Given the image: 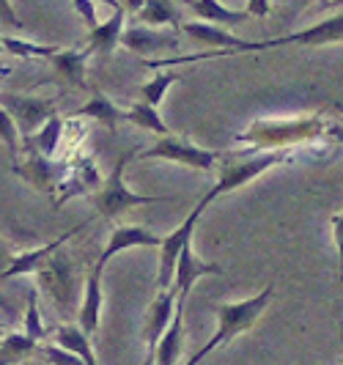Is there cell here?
<instances>
[{
  "label": "cell",
  "mask_w": 343,
  "mask_h": 365,
  "mask_svg": "<svg viewBox=\"0 0 343 365\" xmlns=\"http://www.w3.org/2000/svg\"><path fill=\"white\" fill-rule=\"evenodd\" d=\"M176 305H179V294H176V289L157 292V297L151 299L148 313H145V327H143V338H145V360H143V365L154 363L157 346H160V341L165 338V332L170 329L173 319H176Z\"/></svg>",
  "instance_id": "9c48e42d"
},
{
  "label": "cell",
  "mask_w": 343,
  "mask_h": 365,
  "mask_svg": "<svg viewBox=\"0 0 343 365\" xmlns=\"http://www.w3.org/2000/svg\"><path fill=\"white\" fill-rule=\"evenodd\" d=\"M173 83H179V74L176 72H160L154 80H148V83L140 86V102L151 105V108H157V105L165 99V93H168V88H170Z\"/></svg>",
  "instance_id": "83f0119b"
},
{
  "label": "cell",
  "mask_w": 343,
  "mask_h": 365,
  "mask_svg": "<svg viewBox=\"0 0 343 365\" xmlns=\"http://www.w3.org/2000/svg\"><path fill=\"white\" fill-rule=\"evenodd\" d=\"M39 289L53 297V302L63 311H72L74 299H77V274H74L72 258L63 250H58L41 269L36 272Z\"/></svg>",
  "instance_id": "52a82bcc"
},
{
  "label": "cell",
  "mask_w": 343,
  "mask_h": 365,
  "mask_svg": "<svg viewBox=\"0 0 343 365\" xmlns=\"http://www.w3.org/2000/svg\"><path fill=\"white\" fill-rule=\"evenodd\" d=\"M3 47H6V53H14L19 58H53L63 50L58 44H34V41H22L9 34H3Z\"/></svg>",
  "instance_id": "4316f807"
},
{
  "label": "cell",
  "mask_w": 343,
  "mask_h": 365,
  "mask_svg": "<svg viewBox=\"0 0 343 365\" xmlns=\"http://www.w3.org/2000/svg\"><path fill=\"white\" fill-rule=\"evenodd\" d=\"M127 121L135 124V127L145 129V132H154V135H160V138H168V135H170V129H168V124L163 121L160 110L145 105V102H138V105H132V108L127 110Z\"/></svg>",
  "instance_id": "484cf974"
},
{
  "label": "cell",
  "mask_w": 343,
  "mask_h": 365,
  "mask_svg": "<svg viewBox=\"0 0 343 365\" xmlns=\"http://www.w3.org/2000/svg\"><path fill=\"white\" fill-rule=\"evenodd\" d=\"M113 17L102 19V25L96 31H88V53L93 55H110L116 50V44H121L124 38V19H127V9L121 3H110Z\"/></svg>",
  "instance_id": "2e32d148"
},
{
  "label": "cell",
  "mask_w": 343,
  "mask_h": 365,
  "mask_svg": "<svg viewBox=\"0 0 343 365\" xmlns=\"http://www.w3.org/2000/svg\"><path fill=\"white\" fill-rule=\"evenodd\" d=\"M163 239L157 237L151 228H143V225H121L116 228L108 239V247L102 250V256L96 258L102 267L108 264L113 256L124 253V250H135V247H163Z\"/></svg>",
  "instance_id": "7c38bea8"
},
{
  "label": "cell",
  "mask_w": 343,
  "mask_h": 365,
  "mask_svg": "<svg viewBox=\"0 0 343 365\" xmlns=\"http://www.w3.org/2000/svg\"><path fill=\"white\" fill-rule=\"evenodd\" d=\"M341 365H343V327H341Z\"/></svg>",
  "instance_id": "d590c367"
},
{
  "label": "cell",
  "mask_w": 343,
  "mask_h": 365,
  "mask_svg": "<svg viewBox=\"0 0 343 365\" xmlns=\"http://www.w3.org/2000/svg\"><path fill=\"white\" fill-rule=\"evenodd\" d=\"M77 115L93 118V121L105 124L110 132H116V127H118L121 121H127V110H118L110 99H105V96H93L91 102H86L83 108L77 110Z\"/></svg>",
  "instance_id": "603a6c76"
},
{
  "label": "cell",
  "mask_w": 343,
  "mask_h": 365,
  "mask_svg": "<svg viewBox=\"0 0 343 365\" xmlns=\"http://www.w3.org/2000/svg\"><path fill=\"white\" fill-rule=\"evenodd\" d=\"M53 344L66 351L77 354L80 360H86L88 365H99L96 363V354H93V346H91V335L80 324H63V327L53 329Z\"/></svg>",
  "instance_id": "d6986e66"
},
{
  "label": "cell",
  "mask_w": 343,
  "mask_h": 365,
  "mask_svg": "<svg viewBox=\"0 0 343 365\" xmlns=\"http://www.w3.org/2000/svg\"><path fill=\"white\" fill-rule=\"evenodd\" d=\"M88 47L86 50H61L50 58L58 80H63L72 88H86V63H88Z\"/></svg>",
  "instance_id": "e0dca14e"
},
{
  "label": "cell",
  "mask_w": 343,
  "mask_h": 365,
  "mask_svg": "<svg viewBox=\"0 0 343 365\" xmlns=\"http://www.w3.org/2000/svg\"><path fill=\"white\" fill-rule=\"evenodd\" d=\"M39 357H41L47 365H88L86 360H80L77 354H72V351H66V349H61V346H55V344H41Z\"/></svg>",
  "instance_id": "4dcf8cb0"
},
{
  "label": "cell",
  "mask_w": 343,
  "mask_h": 365,
  "mask_svg": "<svg viewBox=\"0 0 343 365\" xmlns=\"http://www.w3.org/2000/svg\"><path fill=\"white\" fill-rule=\"evenodd\" d=\"M0 124H3V143L11 148V154H25V138L19 132L17 121L11 118V113H0Z\"/></svg>",
  "instance_id": "f546056e"
},
{
  "label": "cell",
  "mask_w": 343,
  "mask_h": 365,
  "mask_svg": "<svg viewBox=\"0 0 343 365\" xmlns=\"http://www.w3.org/2000/svg\"><path fill=\"white\" fill-rule=\"evenodd\" d=\"M140 160H165V163L184 165V168H193V170H212L222 160V154L209 151V148H198L195 143L181 140L176 135H168V138H160L154 146L145 148Z\"/></svg>",
  "instance_id": "8992f818"
},
{
  "label": "cell",
  "mask_w": 343,
  "mask_h": 365,
  "mask_svg": "<svg viewBox=\"0 0 343 365\" xmlns=\"http://www.w3.org/2000/svg\"><path fill=\"white\" fill-rule=\"evenodd\" d=\"M225 269L220 267V264H209V261H203V258L195 256V250H193V242L184 247V253L179 258V267H176V283H173V289L179 294V302L187 305V297L193 292V286H195V280L203 277V274H222Z\"/></svg>",
  "instance_id": "9a60e30c"
},
{
  "label": "cell",
  "mask_w": 343,
  "mask_h": 365,
  "mask_svg": "<svg viewBox=\"0 0 343 365\" xmlns=\"http://www.w3.org/2000/svg\"><path fill=\"white\" fill-rule=\"evenodd\" d=\"M329 135H332L338 143H343V127H332V129H329Z\"/></svg>",
  "instance_id": "e575fe53"
},
{
  "label": "cell",
  "mask_w": 343,
  "mask_h": 365,
  "mask_svg": "<svg viewBox=\"0 0 343 365\" xmlns=\"http://www.w3.org/2000/svg\"><path fill=\"white\" fill-rule=\"evenodd\" d=\"M343 41V11L335 17H327L316 25H310L305 31H297L289 36L270 38V41H245L239 53H261V50H272V47H283V44H305V47H324V44H335Z\"/></svg>",
  "instance_id": "ba28073f"
},
{
  "label": "cell",
  "mask_w": 343,
  "mask_h": 365,
  "mask_svg": "<svg viewBox=\"0 0 343 365\" xmlns=\"http://www.w3.org/2000/svg\"><path fill=\"white\" fill-rule=\"evenodd\" d=\"M291 160H294V154H291L289 148H280V151H264V154H253V151H247V157H242V160H228V163H222L220 173H217L215 187H212L203 198L212 203L215 198H222V195L234 192V190H239V187L250 184L253 179H258L261 173H267L270 168H275V165L291 163Z\"/></svg>",
  "instance_id": "3957f363"
},
{
  "label": "cell",
  "mask_w": 343,
  "mask_h": 365,
  "mask_svg": "<svg viewBox=\"0 0 343 365\" xmlns=\"http://www.w3.org/2000/svg\"><path fill=\"white\" fill-rule=\"evenodd\" d=\"M206 206H209V201L200 198V203L184 217V222H181L179 228H173V234H168V237L163 239V247H160V267H157V289H160V292L173 289L179 258H181V253H184V247L193 242L195 225H198V220Z\"/></svg>",
  "instance_id": "5b68a950"
},
{
  "label": "cell",
  "mask_w": 343,
  "mask_h": 365,
  "mask_svg": "<svg viewBox=\"0 0 343 365\" xmlns=\"http://www.w3.org/2000/svg\"><path fill=\"white\" fill-rule=\"evenodd\" d=\"M121 44L138 55H160L170 47H176V36H163V34H154L151 28L145 25H135L124 31Z\"/></svg>",
  "instance_id": "ac0fdd59"
},
{
  "label": "cell",
  "mask_w": 343,
  "mask_h": 365,
  "mask_svg": "<svg viewBox=\"0 0 343 365\" xmlns=\"http://www.w3.org/2000/svg\"><path fill=\"white\" fill-rule=\"evenodd\" d=\"M74 11H80L83 14V19H86V25H88V31H96L99 25H102V19H96V6L93 3H83V0H77L74 3Z\"/></svg>",
  "instance_id": "1f68e13d"
},
{
  "label": "cell",
  "mask_w": 343,
  "mask_h": 365,
  "mask_svg": "<svg viewBox=\"0 0 343 365\" xmlns=\"http://www.w3.org/2000/svg\"><path fill=\"white\" fill-rule=\"evenodd\" d=\"M14 173L22 176L25 182H31L41 192H55V184L63 179V168L39 151H28V160L14 165Z\"/></svg>",
  "instance_id": "5bb4252c"
},
{
  "label": "cell",
  "mask_w": 343,
  "mask_h": 365,
  "mask_svg": "<svg viewBox=\"0 0 343 365\" xmlns=\"http://www.w3.org/2000/svg\"><path fill=\"white\" fill-rule=\"evenodd\" d=\"M138 22L145 25V28H157V25H179L184 19L179 17L176 6L165 3V0H148L138 9Z\"/></svg>",
  "instance_id": "cb8c5ba5"
},
{
  "label": "cell",
  "mask_w": 343,
  "mask_h": 365,
  "mask_svg": "<svg viewBox=\"0 0 343 365\" xmlns=\"http://www.w3.org/2000/svg\"><path fill=\"white\" fill-rule=\"evenodd\" d=\"M272 297H275V289L267 286L264 292L250 297V299H239V302H222V305H217L215 308L217 332L198 349V351H195V354H193V357H190V360H187V365H200L217 346H222V344L234 341L236 335L247 332V329L255 324V319L270 308Z\"/></svg>",
  "instance_id": "7a4b0ae2"
},
{
  "label": "cell",
  "mask_w": 343,
  "mask_h": 365,
  "mask_svg": "<svg viewBox=\"0 0 343 365\" xmlns=\"http://www.w3.org/2000/svg\"><path fill=\"white\" fill-rule=\"evenodd\" d=\"M61 132H63V121H61V115H55L53 121H47L41 127V132H36L34 138H25V154L28 151H39V154L53 160L55 148L61 143Z\"/></svg>",
  "instance_id": "d4e9b609"
},
{
  "label": "cell",
  "mask_w": 343,
  "mask_h": 365,
  "mask_svg": "<svg viewBox=\"0 0 343 365\" xmlns=\"http://www.w3.org/2000/svg\"><path fill=\"white\" fill-rule=\"evenodd\" d=\"M80 231H83V225H74L72 231H66L63 237H58V239H53V242H47V245H41V247H34V250H28V253H22V256L11 258L9 267L3 269V280H11V277H17V274H28V272L36 274L39 269H41L58 250H63V245H66L74 234H80Z\"/></svg>",
  "instance_id": "8fae6325"
},
{
  "label": "cell",
  "mask_w": 343,
  "mask_h": 365,
  "mask_svg": "<svg viewBox=\"0 0 343 365\" xmlns=\"http://www.w3.org/2000/svg\"><path fill=\"white\" fill-rule=\"evenodd\" d=\"M102 272L105 267L96 261L91 267L88 277H86V289H83V302H80V327L88 335H93L99 329V316H102V305H105V294H102Z\"/></svg>",
  "instance_id": "4fadbf2b"
},
{
  "label": "cell",
  "mask_w": 343,
  "mask_h": 365,
  "mask_svg": "<svg viewBox=\"0 0 343 365\" xmlns=\"http://www.w3.org/2000/svg\"><path fill=\"white\" fill-rule=\"evenodd\" d=\"M195 17H200L206 25H236L242 19H247V11H234V9H225L215 0H187L184 3Z\"/></svg>",
  "instance_id": "7402d4cb"
},
{
  "label": "cell",
  "mask_w": 343,
  "mask_h": 365,
  "mask_svg": "<svg viewBox=\"0 0 343 365\" xmlns=\"http://www.w3.org/2000/svg\"><path fill=\"white\" fill-rule=\"evenodd\" d=\"M329 124L322 115H305V118H261L253 121L250 127L236 132V143L250 146L255 151H280V148L300 146V143H310L322 135H329Z\"/></svg>",
  "instance_id": "6da1fadb"
},
{
  "label": "cell",
  "mask_w": 343,
  "mask_h": 365,
  "mask_svg": "<svg viewBox=\"0 0 343 365\" xmlns=\"http://www.w3.org/2000/svg\"><path fill=\"white\" fill-rule=\"evenodd\" d=\"M132 154H135V151L121 154L118 163H116V168L110 170V176L99 184V190L93 192V206H96V212H99L102 217L116 220V217H121L124 212H129V209H135V206H145V203L163 201V198H145V195H138V192H132L127 184H124V168H127V163L132 160Z\"/></svg>",
  "instance_id": "277c9868"
},
{
  "label": "cell",
  "mask_w": 343,
  "mask_h": 365,
  "mask_svg": "<svg viewBox=\"0 0 343 365\" xmlns=\"http://www.w3.org/2000/svg\"><path fill=\"white\" fill-rule=\"evenodd\" d=\"M181 341H184V302L176 305V319L170 329L165 332V338L157 346V354H154V363L157 365H173L181 354Z\"/></svg>",
  "instance_id": "44dd1931"
},
{
  "label": "cell",
  "mask_w": 343,
  "mask_h": 365,
  "mask_svg": "<svg viewBox=\"0 0 343 365\" xmlns=\"http://www.w3.org/2000/svg\"><path fill=\"white\" fill-rule=\"evenodd\" d=\"M3 110L11 113V118L17 121L22 138H34L47 121H53L55 102L53 99H39V96H17V93H3Z\"/></svg>",
  "instance_id": "30bf717a"
},
{
  "label": "cell",
  "mask_w": 343,
  "mask_h": 365,
  "mask_svg": "<svg viewBox=\"0 0 343 365\" xmlns=\"http://www.w3.org/2000/svg\"><path fill=\"white\" fill-rule=\"evenodd\" d=\"M332 242L338 247V258H341V277H343V212L332 217Z\"/></svg>",
  "instance_id": "d6a6232c"
},
{
  "label": "cell",
  "mask_w": 343,
  "mask_h": 365,
  "mask_svg": "<svg viewBox=\"0 0 343 365\" xmlns=\"http://www.w3.org/2000/svg\"><path fill=\"white\" fill-rule=\"evenodd\" d=\"M270 11V3H264V0H250L247 3V17L253 14V17H264Z\"/></svg>",
  "instance_id": "836d02e7"
},
{
  "label": "cell",
  "mask_w": 343,
  "mask_h": 365,
  "mask_svg": "<svg viewBox=\"0 0 343 365\" xmlns=\"http://www.w3.org/2000/svg\"><path fill=\"white\" fill-rule=\"evenodd\" d=\"M41 344L34 341L25 332H6L3 335V346H0V365H17L25 363L28 357L39 354Z\"/></svg>",
  "instance_id": "ffe728a7"
},
{
  "label": "cell",
  "mask_w": 343,
  "mask_h": 365,
  "mask_svg": "<svg viewBox=\"0 0 343 365\" xmlns=\"http://www.w3.org/2000/svg\"><path fill=\"white\" fill-rule=\"evenodd\" d=\"M25 335H31L34 341L39 344H44V338H47V327H44V322H41V313H39V292L36 289H31L28 292V311H25Z\"/></svg>",
  "instance_id": "f1b7e54d"
}]
</instances>
